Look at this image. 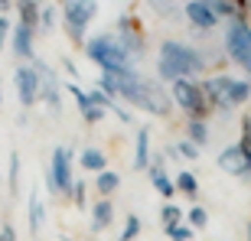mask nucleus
<instances>
[{
	"label": "nucleus",
	"instance_id": "nucleus-35",
	"mask_svg": "<svg viewBox=\"0 0 251 241\" xmlns=\"http://www.w3.org/2000/svg\"><path fill=\"white\" fill-rule=\"evenodd\" d=\"M0 241H17V232H13V225H3V232H0Z\"/></svg>",
	"mask_w": 251,
	"mask_h": 241
},
{
	"label": "nucleus",
	"instance_id": "nucleus-6",
	"mask_svg": "<svg viewBox=\"0 0 251 241\" xmlns=\"http://www.w3.org/2000/svg\"><path fill=\"white\" fill-rule=\"evenodd\" d=\"M225 46H228V56L235 59V65H242L245 72L251 75V29L245 26V20H232Z\"/></svg>",
	"mask_w": 251,
	"mask_h": 241
},
{
	"label": "nucleus",
	"instance_id": "nucleus-4",
	"mask_svg": "<svg viewBox=\"0 0 251 241\" xmlns=\"http://www.w3.org/2000/svg\"><path fill=\"white\" fill-rule=\"evenodd\" d=\"M85 56L92 59V62H98L104 72H108V69H124V72H130V59H134L111 33L88 39V43H85Z\"/></svg>",
	"mask_w": 251,
	"mask_h": 241
},
{
	"label": "nucleus",
	"instance_id": "nucleus-33",
	"mask_svg": "<svg viewBox=\"0 0 251 241\" xmlns=\"http://www.w3.org/2000/svg\"><path fill=\"white\" fill-rule=\"evenodd\" d=\"M72 195L78 205H85V183H72Z\"/></svg>",
	"mask_w": 251,
	"mask_h": 241
},
{
	"label": "nucleus",
	"instance_id": "nucleus-3",
	"mask_svg": "<svg viewBox=\"0 0 251 241\" xmlns=\"http://www.w3.org/2000/svg\"><path fill=\"white\" fill-rule=\"evenodd\" d=\"M205 95L209 108H235V104H245L251 95V82H238V78H228V75H219V78H209V82L199 85Z\"/></svg>",
	"mask_w": 251,
	"mask_h": 241
},
{
	"label": "nucleus",
	"instance_id": "nucleus-13",
	"mask_svg": "<svg viewBox=\"0 0 251 241\" xmlns=\"http://www.w3.org/2000/svg\"><path fill=\"white\" fill-rule=\"evenodd\" d=\"M183 13H186L189 23L199 26V29H212L215 23H219L215 10L209 7V3H202V0H186V3H183Z\"/></svg>",
	"mask_w": 251,
	"mask_h": 241
},
{
	"label": "nucleus",
	"instance_id": "nucleus-19",
	"mask_svg": "<svg viewBox=\"0 0 251 241\" xmlns=\"http://www.w3.org/2000/svg\"><path fill=\"white\" fill-rule=\"evenodd\" d=\"M82 167H85V169H98V173H104V167H108V157H104L101 150H95V147H85V150H82Z\"/></svg>",
	"mask_w": 251,
	"mask_h": 241
},
{
	"label": "nucleus",
	"instance_id": "nucleus-36",
	"mask_svg": "<svg viewBox=\"0 0 251 241\" xmlns=\"http://www.w3.org/2000/svg\"><path fill=\"white\" fill-rule=\"evenodd\" d=\"M52 23H56V17H52V10H46V13H43V26L52 29Z\"/></svg>",
	"mask_w": 251,
	"mask_h": 241
},
{
	"label": "nucleus",
	"instance_id": "nucleus-26",
	"mask_svg": "<svg viewBox=\"0 0 251 241\" xmlns=\"http://www.w3.org/2000/svg\"><path fill=\"white\" fill-rule=\"evenodd\" d=\"M205 222H209V212L202 205H193L189 209V228H205Z\"/></svg>",
	"mask_w": 251,
	"mask_h": 241
},
{
	"label": "nucleus",
	"instance_id": "nucleus-15",
	"mask_svg": "<svg viewBox=\"0 0 251 241\" xmlns=\"http://www.w3.org/2000/svg\"><path fill=\"white\" fill-rule=\"evenodd\" d=\"M13 52L20 59H33V29H26V26L13 29Z\"/></svg>",
	"mask_w": 251,
	"mask_h": 241
},
{
	"label": "nucleus",
	"instance_id": "nucleus-27",
	"mask_svg": "<svg viewBox=\"0 0 251 241\" xmlns=\"http://www.w3.org/2000/svg\"><path fill=\"white\" fill-rule=\"evenodd\" d=\"M137 235H140V218H137V215H130V218H127V225H124V232H121V238H118V241H134Z\"/></svg>",
	"mask_w": 251,
	"mask_h": 241
},
{
	"label": "nucleus",
	"instance_id": "nucleus-39",
	"mask_svg": "<svg viewBox=\"0 0 251 241\" xmlns=\"http://www.w3.org/2000/svg\"><path fill=\"white\" fill-rule=\"evenodd\" d=\"M202 3H212V0H202Z\"/></svg>",
	"mask_w": 251,
	"mask_h": 241
},
{
	"label": "nucleus",
	"instance_id": "nucleus-7",
	"mask_svg": "<svg viewBox=\"0 0 251 241\" xmlns=\"http://www.w3.org/2000/svg\"><path fill=\"white\" fill-rule=\"evenodd\" d=\"M62 13H65V26H69L72 39H78V43H82V29L95 20L98 3H95V0H65V3H62Z\"/></svg>",
	"mask_w": 251,
	"mask_h": 241
},
{
	"label": "nucleus",
	"instance_id": "nucleus-25",
	"mask_svg": "<svg viewBox=\"0 0 251 241\" xmlns=\"http://www.w3.org/2000/svg\"><path fill=\"white\" fill-rule=\"evenodd\" d=\"M179 215H183V209H176V205H163V212H160L163 232H167V228H173V225H179Z\"/></svg>",
	"mask_w": 251,
	"mask_h": 241
},
{
	"label": "nucleus",
	"instance_id": "nucleus-10",
	"mask_svg": "<svg viewBox=\"0 0 251 241\" xmlns=\"http://www.w3.org/2000/svg\"><path fill=\"white\" fill-rule=\"evenodd\" d=\"M118 43L127 49L130 56H140V52H144V33H140L137 17H121L118 20Z\"/></svg>",
	"mask_w": 251,
	"mask_h": 241
},
{
	"label": "nucleus",
	"instance_id": "nucleus-20",
	"mask_svg": "<svg viewBox=\"0 0 251 241\" xmlns=\"http://www.w3.org/2000/svg\"><path fill=\"white\" fill-rule=\"evenodd\" d=\"M39 228H43V199H39V193L33 189V193H29V232L36 235Z\"/></svg>",
	"mask_w": 251,
	"mask_h": 241
},
{
	"label": "nucleus",
	"instance_id": "nucleus-41",
	"mask_svg": "<svg viewBox=\"0 0 251 241\" xmlns=\"http://www.w3.org/2000/svg\"><path fill=\"white\" fill-rule=\"evenodd\" d=\"M248 10H251V0H248Z\"/></svg>",
	"mask_w": 251,
	"mask_h": 241
},
{
	"label": "nucleus",
	"instance_id": "nucleus-30",
	"mask_svg": "<svg viewBox=\"0 0 251 241\" xmlns=\"http://www.w3.org/2000/svg\"><path fill=\"white\" fill-rule=\"evenodd\" d=\"M242 127H245V134H242V144H238V147H242L245 153H248V160H251V118L242 120Z\"/></svg>",
	"mask_w": 251,
	"mask_h": 241
},
{
	"label": "nucleus",
	"instance_id": "nucleus-23",
	"mask_svg": "<svg viewBox=\"0 0 251 241\" xmlns=\"http://www.w3.org/2000/svg\"><path fill=\"white\" fill-rule=\"evenodd\" d=\"M176 189H179V193H186V195H196V193H199V179H196L189 169H183V173L176 176Z\"/></svg>",
	"mask_w": 251,
	"mask_h": 241
},
{
	"label": "nucleus",
	"instance_id": "nucleus-5",
	"mask_svg": "<svg viewBox=\"0 0 251 241\" xmlns=\"http://www.w3.org/2000/svg\"><path fill=\"white\" fill-rule=\"evenodd\" d=\"M173 98L179 101V108H186L189 120H202L205 114L212 111V108H209V101H205V95H202V88H199V85H193V82H186V78L173 82Z\"/></svg>",
	"mask_w": 251,
	"mask_h": 241
},
{
	"label": "nucleus",
	"instance_id": "nucleus-12",
	"mask_svg": "<svg viewBox=\"0 0 251 241\" xmlns=\"http://www.w3.org/2000/svg\"><path fill=\"white\" fill-rule=\"evenodd\" d=\"M219 167H222L225 173H232V176H245V173H251V160L238 144H232V147H225L222 153H219Z\"/></svg>",
	"mask_w": 251,
	"mask_h": 241
},
{
	"label": "nucleus",
	"instance_id": "nucleus-11",
	"mask_svg": "<svg viewBox=\"0 0 251 241\" xmlns=\"http://www.w3.org/2000/svg\"><path fill=\"white\" fill-rule=\"evenodd\" d=\"M17 92L26 108H33V101H39V75L33 65H20L17 69Z\"/></svg>",
	"mask_w": 251,
	"mask_h": 241
},
{
	"label": "nucleus",
	"instance_id": "nucleus-9",
	"mask_svg": "<svg viewBox=\"0 0 251 241\" xmlns=\"http://www.w3.org/2000/svg\"><path fill=\"white\" fill-rule=\"evenodd\" d=\"M33 69L39 75V98H46V104L52 111H62V92H59V82H56V75H52V69L46 62H39L36 56H33Z\"/></svg>",
	"mask_w": 251,
	"mask_h": 241
},
{
	"label": "nucleus",
	"instance_id": "nucleus-18",
	"mask_svg": "<svg viewBox=\"0 0 251 241\" xmlns=\"http://www.w3.org/2000/svg\"><path fill=\"white\" fill-rule=\"evenodd\" d=\"M39 23V3L36 0H20V26L36 29Z\"/></svg>",
	"mask_w": 251,
	"mask_h": 241
},
{
	"label": "nucleus",
	"instance_id": "nucleus-16",
	"mask_svg": "<svg viewBox=\"0 0 251 241\" xmlns=\"http://www.w3.org/2000/svg\"><path fill=\"white\" fill-rule=\"evenodd\" d=\"M134 167H137V169L150 167V130L147 127L137 130V153H134Z\"/></svg>",
	"mask_w": 251,
	"mask_h": 241
},
{
	"label": "nucleus",
	"instance_id": "nucleus-8",
	"mask_svg": "<svg viewBox=\"0 0 251 241\" xmlns=\"http://www.w3.org/2000/svg\"><path fill=\"white\" fill-rule=\"evenodd\" d=\"M49 183L52 193H72V153L69 147H56L52 150V169H49Z\"/></svg>",
	"mask_w": 251,
	"mask_h": 241
},
{
	"label": "nucleus",
	"instance_id": "nucleus-34",
	"mask_svg": "<svg viewBox=\"0 0 251 241\" xmlns=\"http://www.w3.org/2000/svg\"><path fill=\"white\" fill-rule=\"evenodd\" d=\"M7 33H10V20L0 17V49H3V43H7Z\"/></svg>",
	"mask_w": 251,
	"mask_h": 241
},
{
	"label": "nucleus",
	"instance_id": "nucleus-28",
	"mask_svg": "<svg viewBox=\"0 0 251 241\" xmlns=\"http://www.w3.org/2000/svg\"><path fill=\"white\" fill-rule=\"evenodd\" d=\"M17 189H20V157L10 153V193H17Z\"/></svg>",
	"mask_w": 251,
	"mask_h": 241
},
{
	"label": "nucleus",
	"instance_id": "nucleus-2",
	"mask_svg": "<svg viewBox=\"0 0 251 241\" xmlns=\"http://www.w3.org/2000/svg\"><path fill=\"white\" fill-rule=\"evenodd\" d=\"M202 72V59L199 52L176 39H167L160 46V75L170 78V82H179V78H189V75H199Z\"/></svg>",
	"mask_w": 251,
	"mask_h": 241
},
{
	"label": "nucleus",
	"instance_id": "nucleus-38",
	"mask_svg": "<svg viewBox=\"0 0 251 241\" xmlns=\"http://www.w3.org/2000/svg\"><path fill=\"white\" fill-rule=\"evenodd\" d=\"M248 241H251V222H248Z\"/></svg>",
	"mask_w": 251,
	"mask_h": 241
},
{
	"label": "nucleus",
	"instance_id": "nucleus-21",
	"mask_svg": "<svg viewBox=\"0 0 251 241\" xmlns=\"http://www.w3.org/2000/svg\"><path fill=\"white\" fill-rule=\"evenodd\" d=\"M98 193L101 195H108V193H114V189H118V186H121V176H118V173H114V169H104L101 176H98Z\"/></svg>",
	"mask_w": 251,
	"mask_h": 241
},
{
	"label": "nucleus",
	"instance_id": "nucleus-29",
	"mask_svg": "<svg viewBox=\"0 0 251 241\" xmlns=\"http://www.w3.org/2000/svg\"><path fill=\"white\" fill-rule=\"evenodd\" d=\"M167 235L173 241H193V228L189 225H173V228H167Z\"/></svg>",
	"mask_w": 251,
	"mask_h": 241
},
{
	"label": "nucleus",
	"instance_id": "nucleus-1",
	"mask_svg": "<svg viewBox=\"0 0 251 241\" xmlns=\"http://www.w3.org/2000/svg\"><path fill=\"white\" fill-rule=\"evenodd\" d=\"M101 88L111 95H124L130 104H137L144 111L157 114V118H167L170 114V98L163 88H157L153 82H144L134 72H124V69H108L101 72Z\"/></svg>",
	"mask_w": 251,
	"mask_h": 241
},
{
	"label": "nucleus",
	"instance_id": "nucleus-42",
	"mask_svg": "<svg viewBox=\"0 0 251 241\" xmlns=\"http://www.w3.org/2000/svg\"><path fill=\"white\" fill-rule=\"evenodd\" d=\"M0 88H3V82H0Z\"/></svg>",
	"mask_w": 251,
	"mask_h": 241
},
{
	"label": "nucleus",
	"instance_id": "nucleus-40",
	"mask_svg": "<svg viewBox=\"0 0 251 241\" xmlns=\"http://www.w3.org/2000/svg\"><path fill=\"white\" fill-rule=\"evenodd\" d=\"M62 241H72V238H62Z\"/></svg>",
	"mask_w": 251,
	"mask_h": 241
},
{
	"label": "nucleus",
	"instance_id": "nucleus-37",
	"mask_svg": "<svg viewBox=\"0 0 251 241\" xmlns=\"http://www.w3.org/2000/svg\"><path fill=\"white\" fill-rule=\"evenodd\" d=\"M7 10H10V0H0V17H3Z\"/></svg>",
	"mask_w": 251,
	"mask_h": 241
},
{
	"label": "nucleus",
	"instance_id": "nucleus-17",
	"mask_svg": "<svg viewBox=\"0 0 251 241\" xmlns=\"http://www.w3.org/2000/svg\"><path fill=\"white\" fill-rule=\"evenodd\" d=\"M111 218H114V205L108 202V199H101V202L95 205V215H92V228H95V232H104V228L111 225Z\"/></svg>",
	"mask_w": 251,
	"mask_h": 241
},
{
	"label": "nucleus",
	"instance_id": "nucleus-32",
	"mask_svg": "<svg viewBox=\"0 0 251 241\" xmlns=\"http://www.w3.org/2000/svg\"><path fill=\"white\" fill-rule=\"evenodd\" d=\"M179 153H183L186 160H196V157H199V147L189 144V140H183V144H179Z\"/></svg>",
	"mask_w": 251,
	"mask_h": 241
},
{
	"label": "nucleus",
	"instance_id": "nucleus-24",
	"mask_svg": "<svg viewBox=\"0 0 251 241\" xmlns=\"http://www.w3.org/2000/svg\"><path fill=\"white\" fill-rule=\"evenodd\" d=\"M176 3H179V0H150V7L157 10L160 17H167V20L179 13V7H176Z\"/></svg>",
	"mask_w": 251,
	"mask_h": 241
},
{
	"label": "nucleus",
	"instance_id": "nucleus-31",
	"mask_svg": "<svg viewBox=\"0 0 251 241\" xmlns=\"http://www.w3.org/2000/svg\"><path fill=\"white\" fill-rule=\"evenodd\" d=\"M82 118L88 120V124H98V120L104 118V108H98V104H92V108H88V111H82Z\"/></svg>",
	"mask_w": 251,
	"mask_h": 241
},
{
	"label": "nucleus",
	"instance_id": "nucleus-14",
	"mask_svg": "<svg viewBox=\"0 0 251 241\" xmlns=\"http://www.w3.org/2000/svg\"><path fill=\"white\" fill-rule=\"evenodd\" d=\"M153 160H157V163L150 167V179H153V189H157V193H163V195H173V193H176V183H173V179L163 173V157H153Z\"/></svg>",
	"mask_w": 251,
	"mask_h": 241
},
{
	"label": "nucleus",
	"instance_id": "nucleus-22",
	"mask_svg": "<svg viewBox=\"0 0 251 241\" xmlns=\"http://www.w3.org/2000/svg\"><path fill=\"white\" fill-rule=\"evenodd\" d=\"M189 144H196V147H202L205 140H209V130H205V120H189Z\"/></svg>",
	"mask_w": 251,
	"mask_h": 241
}]
</instances>
